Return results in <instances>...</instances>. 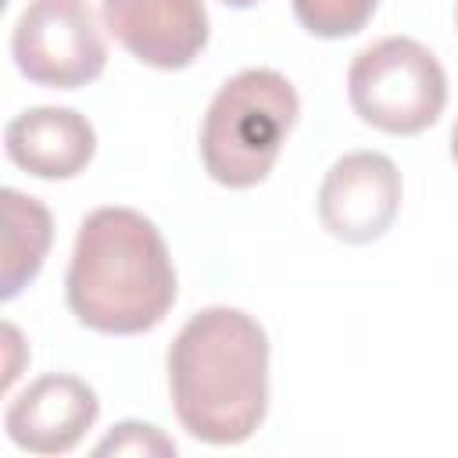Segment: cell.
Here are the masks:
<instances>
[{"mask_svg":"<svg viewBox=\"0 0 458 458\" xmlns=\"http://www.w3.org/2000/svg\"><path fill=\"white\" fill-rule=\"evenodd\" d=\"M179 426L211 447L250 440L268 411V336L243 308L215 304L186 318L168 347Z\"/></svg>","mask_w":458,"mask_h":458,"instance_id":"1","label":"cell"},{"mask_svg":"<svg viewBox=\"0 0 458 458\" xmlns=\"http://www.w3.org/2000/svg\"><path fill=\"white\" fill-rule=\"evenodd\" d=\"M175 265L161 229L136 208H97L82 218L64 276L72 315L107 336H136L175 304Z\"/></svg>","mask_w":458,"mask_h":458,"instance_id":"2","label":"cell"},{"mask_svg":"<svg viewBox=\"0 0 458 458\" xmlns=\"http://www.w3.org/2000/svg\"><path fill=\"white\" fill-rule=\"evenodd\" d=\"M301 114L297 89L276 68H243L218 86L200 125L204 172L229 190L268 179Z\"/></svg>","mask_w":458,"mask_h":458,"instance_id":"3","label":"cell"},{"mask_svg":"<svg viewBox=\"0 0 458 458\" xmlns=\"http://www.w3.org/2000/svg\"><path fill=\"white\" fill-rule=\"evenodd\" d=\"M354 114L390 136L429 129L447 107V75L429 47L411 36H383L354 54L347 68Z\"/></svg>","mask_w":458,"mask_h":458,"instance_id":"4","label":"cell"},{"mask_svg":"<svg viewBox=\"0 0 458 458\" xmlns=\"http://www.w3.org/2000/svg\"><path fill=\"white\" fill-rule=\"evenodd\" d=\"M18 72L47 89H79L107 64L104 25L89 0H29L11 32Z\"/></svg>","mask_w":458,"mask_h":458,"instance_id":"5","label":"cell"},{"mask_svg":"<svg viewBox=\"0 0 458 458\" xmlns=\"http://www.w3.org/2000/svg\"><path fill=\"white\" fill-rule=\"evenodd\" d=\"M401 172L379 150H351L336 157L318 186V222L333 240L372 243L401 211Z\"/></svg>","mask_w":458,"mask_h":458,"instance_id":"6","label":"cell"},{"mask_svg":"<svg viewBox=\"0 0 458 458\" xmlns=\"http://www.w3.org/2000/svg\"><path fill=\"white\" fill-rule=\"evenodd\" d=\"M104 29L157 72L190 68L208 47L204 0H100Z\"/></svg>","mask_w":458,"mask_h":458,"instance_id":"7","label":"cell"},{"mask_svg":"<svg viewBox=\"0 0 458 458\" xmlns=\"http://www.w3.org/2000/svg\"><path fill=\"white\" fill-rule=\"evenodd\" d=\"M100 415L97 390L72 372H47L32 379L4 411V429L14 447L29 454H68L82 444Z\"/></svg>","mask_w":458,"mask_h":458,"instance_id":"8","label":"cell"},{"mask_svg":"<svg viewBox=\"0 0 458 458\" xmlns=\"http://www.w3.org/2000/svg\"><path fill=\"white\" fill-rule=\"evenodd\" d=\"M4 150L36 179H75L97 154V132L72 107H29L7 122Z\"/></svg>","mask_w":458,"mask_h":458,"instance_id":"9","label":"cell"},{"mask_svg":"<svg viewBox=\"0 0 458 458\" xmlns=\"http://www.w3.org/2000/svg\"><path fill=\"white\" fill-rule=\"evenodd\" d=\"M0 211H4L0 297L11 301L39 276L54 240V218L43 200L25 197L21 190H11V186L0 190Z\"/></svg>","mask_w":458,"mask_h":458,"instance_id":"10","label":"cell"},{"mask_svg":"<svg viewBox=\"0 0 458 458\" xmlns=\"http://www.w3.org/2000/svg\"><path fill=\"white\" fill-rule=\"evenodd\" d=\"M290 4L301 29L318 39H344L361 32L379 7V0H290Z\"/></svg>","mask_w":458,"mask_h":458,"instance_id":"11","label":"cell"},{"mask_svg":"<svg viewBox=\"0 0 458 458\" xmlns=\"http://www.w3.org/2000/svg\"><path fill=\"white\" fill-rule=\"evenodd\" d=\"M93 451L97 454H175V440L150 422H118Z\"/></svg>","mask_w":458,"mask_h":458,"instance_id":"12","label":"cell"},{"mask_svg":"<svg viewBox=\"0 0 458 458\" xmlns=\"http://www.w3.org/2000/svg\"><path fill=\"white\" fill-rule=\"evenodd\" d=\"M451 161L458 165V122H454V129H451Z\"/></svg>","mask_w":458,"mask_h":458,"instance_id":"13","label":"cell"},{"mask_svg":"<svg viewBox=\"0 0 458 458\" xmlns=\"http://www.w3.org/2000/svg\"><path fill=\"white\" fill-rule=\"evenodd\" d=\"M222 4H225V7H240V11H243V7H254V4H261V0H222Z\"/></svg>","mask_w":458,"mask_h":458,"instance_id":"14","label":"cell"},{"mask_svg":"<svg viewBox=\"0 0 458 458\" xmlns=\"http://www.w3.org/2000/svg\"><path fill=\"white\" fill-rule=\"evenodd\" d=\"M454 21H458V4H454Z\"/></svg>","mask_w":458,"mask_h":458,"instance_id":"15","label":"cell"}]
</instances>
